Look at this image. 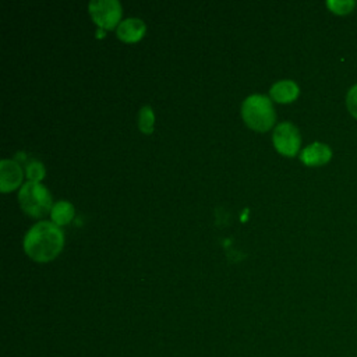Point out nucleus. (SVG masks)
<instances>
[{
    "instance_id": "nucleus-7",
    "label": "nucleus",
    "mask_w": 357,
    "mask_h": 357,
    "mask_svg": "<svg viewBox=\"0 0 357 357\" xmlns=\"http://www.w3.org/2000/svg\"><path fill=\"white\" fill-rule=\"evenodd\" d=\"M332 151L331 148L324 142H312L307 145L301 153L300 159L307 166H321L331 160Z\"/></svg>"
},
{
    "instance_id": "nucleus-13",
    "label": "nucleus",
    "mask_w": 357,
    "mask_h": 357,
    "mask_svg": "<svg viewBox=\"0 0 357 357\" xmlns=\"http://www.w3.org/2000/svg\"><path fill=\"white\" fill-rule=\"evenodd\" d=\"M45 166L39 160H31L26 165V177L29 181L39 183L45 177Z\"/></svg>"
},
{
    "instance_id": "nucleus-12",
    "label": "nucleus",
    "mask_w": 357,
    "mask_h": 357,
    "mask_svg": "<svg viewBox=\"0 0 357 357\" xmlns=\"http://www.w3.org/2000/svg\"><path fill=\"white\" fill-rule=\"evenodd\" d=\"M354 4L356 3L353 0H328L326 1V7L337 15H346L351 13V10L354 8Z\"/></svg>"
},
{
    "instance_id": "nucleus-9",
    "label": "nucleus",
    "mask_w": 357,
    "mask_h": 357,
    "mask_svg": "<svg viewBox=\"0 0 357 357\" xmlns=\"http://www.w3.org/2000/svg\"><path fill=\"white\" fill-rule=\"evenodd\" d=\"M298 93H300L298 85L290 79L278 81L269 89L271 98L280 103H289V102L294 100L298 96Z\"/></svg>"
},
{
    "instance_id": "nucleus-11",
    "label": "nucleus",
    "mask_w": 357,
    "mask_h": 357,
    "mask_svg": "<svg viewBox=\"0 0 357 357\" xmlns=\"http://www.w3.org/2000/svg\"><path fill=\"white\" fill-rule=\"evenodd\" d=\"M155 114L151 106H142L138 114V127L144 134H151L153 131Z\"/></svg>"
},
{
    "instance_id": "nucleus-14",
    "label": "nucleus",
    "mask_w": 357,
    "mask_h": 357,
    "mask_svg": "<svg viewBox=\"0 0 357 357\" xmlns=\"http://www.w3.org/2000/svg\"><path fill=\"white\" fill-rule=\"evenodd\" d=\"M346 105H347L350 114L354 119H357V84L349 89L347 96H346Z\"/></svg>"
},
{
    "instance_id": "nucleus-8",
    "label": "nucleus",
    "mask_w": 357,
    "mask_h": 357,
    "mask_svg": "<svg viewBox=\"0 0 357 357\" xmlns=\"http://www.w3.org/2000/svg\"><path fill=\"white\" fill-rule=\"evenodd\" d=\"M145 22L139 18H126L117 26V36L124 42H137L145 33Z\"/></svg>"
},
{
    "instance_id": "nucleus-10",
    "label": "nucleus",
    "mask_w": 357,
    "mask_h": 357,
    "mask_svg": "<svg viewBox=\"0 0 357 357\" xmlns=\"http://www.w3.org/2000/svg\"><path fill=\"white\" fill-rule=\"evenodd\" d=\"M50 215L53 223H56L57 226L67 225L74 216V206L67 201H59L53 205Z\"/></svg>"
},
{
    "instance_id": "nucleus-2",
    "label": "nucleus",
    "mask_w": 357,
    "mask_h": 357,
    "mask_svg": "<svg viewBox=\"0 0 357 357\" xmlns=\"http://www.w3.org/2000/svg\"><path fill=\"white\" fill-rule=\"evenodd\" d=\"M241 116L245 124L257 131L269 130L276 119L271 99L261 93H254L244 99L241 105Z\"/></svg>"
},
{
    "instance_id": "nucleus-6",
    "label": "nucleus",
    "mask_w": 357,
    "mask_h": 357,
    "mask_svg": "<svg viewBox=\"0 0 357 357\" xmlns=\"http://www.w3.org/2000/svg\"><path fill=\"white\" fill-rule=\"evenodd\" d=\"M22 180V169L21 166L11 160L3 159L0 162V188L3 192L11 191L20 185Z\"/></svg>"
},
{
    "instance_id": "nucleus-3",
    "label": "nucleus",
    "mask_w": 357,
    "mask_h": 357,
    "mask_svg": "<svg viewBox=\"0 0 357 357\" xmlns=\"http://www.w3.org/2000/svg\"><path fill=\"white\" fill-rule=\"evenodd\" d=\"M18 201L24 212L33 218L43 216L53 208L49 190L40 183L33 181H26L25 184H22L18 192Z\"/></svg>"
},
{
    "instance_id": "nucleus-1",
    "label": "nucleus",
    "mask_w": 357,
    "mask_h": 357,
    "mask_svg": "<svg viewBox=\"0 0 357 357\" xmlns=\"http://www.w3.org/2000/svg\"><path fill=\"white\" fill-rule=\"evenodd\" d=\"M64 236L53 222H39L25 234L22 245L29 258L38 262H47L59 255L63 248Z\"/></svg>"
},
{
    "instance_id": "nucleus-4",
    "label": "nucleus",
    "mask_w": 357,
    "mask_h": 357,
    "mask_svg": "<svg viewBox=\"0 0 357 357\" xmlns=\"http://www.w3.org/2000/svg\"><path fill=\"white\" fill-rule=\"evenodd\" d=\"M272 139L276 151L284 156H294L298 152L301 144L298 128L289 121L279 123L275 127Z\"/></svg>"
},
{
    "instance_id": "nucleus-5",
    "label": "nucleus",
    "mask_w": 357,
    "mask_h": 357,
    "mask_svg": "<svg viewBox=\"0 0 357 357\" xmlns=\"http://www.w3.org/2000/svg\"><path fill=\"white\" fill-rule=\"evenodd\" d=\"M92 20L105 29H112L121 18V6L117 0H93L88 4Z\"/></svg>"
}]
</instances>
